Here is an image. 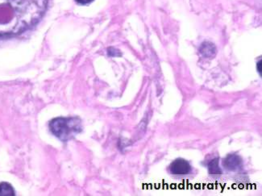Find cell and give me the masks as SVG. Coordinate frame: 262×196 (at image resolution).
Listing matches in <instances>:
<instances>
[{"instance_id": "7", "label": "cell", "mask_w": 262, "mask_h": 196, "mask_svg": "<svg viewBox=\"0 0 262 196\" xmlns=\"http://www.w3.org/2000/svg\"><path fill=\"white\" fill-rule=\"evenodd\" d=\"M15 190L12 185L8 183H0V196H14Z\"/></svg>"}, {"instance_id": "1", "label": "cell", "mask_w": 262, "mask_h": 196, "mask_svg": "<svg viewBox=\"0 0 262 196\" xmlns=\"http://www.w3.org/2000/svg\"><path fill=\"white\" fill-rule=\"evenodd\" d=\"M47 0H0V37L23 33L44 15Z\"/></svg>"}, {"instance_id": "3", "label": "cell", "mask_w": 262, "mask_h": 196, "mask_svg": "<svg viewBox=\"0 0 262 196\" xmlns=\"http://www.w3.org/2000/svg\"><path fill=\"white\" fill-rule=\"evenodd\" d=\"M169 171L175 176H186L191 171V166L187 161L183 158H178L170 164Z\"/></svg>"}, {"instance_id": "6", "label": "cell", "mask_w": 262, "mask_h": 196, "mask_svg": "<svg viewBox=\"0 0 262 196\" xmlns=\"http://www.w3.org/2000/svg\"><path fill=\"white\" fill-rule=\"evenodd\" d=\"M200 52L204 57H212L214 56V54L215 53V48L214 45L211 43H208V42H205L202 45L201 49H200Z\"/></svg>"}, {"instance_id": "8", "label": "cell", "mask_w": 262, "mask_h": 196, "mask_svg": "<svg viewBox=\"0 0 262 196\" xmlns=\"http://www.w3.org/2000/svg\"><path fill=\"white\" fill-rule=\"evenodd\" d=\"M75 1L80 4H88L90 3L93 2L94 0H75Z\"/></svg>"}, {"instance_id": "2", "label": "cell", "mask_w": 262, "mask_h": 196, "mask_svg": "<svg viewBox=\"0 0 262 196\" xmlns=\"http://www.w3.org/2000/svg\"><path fill=\"white\" fill-rule=\"evenodd\" d=\"M50 129L58 139L67 142L82 132V120L78 117H57L50 121Z\"/></svg>"}, {"instance_id": "4", "label": "cell", "mask_w": 262, "mask_h": 196, "mask_svg": "<svg viewBox=\"0 0 262 196\" xmlns=\"http://www.w3.org/2000/svg\"><path fill=\"white\" fill-rule=\"evenodd\" d=\"M223 166L230 171H236L242 169L243 162L241 157L236 155H229L223 161Z\"/></svg>"}, {"instance_id": "5", "label": "cell", "mask_w": 262, "mask_h": 196, "mask_svg": "<svg viewBox=\"0 0 262 196\" xmlns=\"http://www.w3.org/2000/svg\"><path fill=\"white\" fill-rule=\"evenodd\" d=\"M208 167V171L211 176H221L222 175V170L219 166V158L213 159L207 165Z\"/></svg>"}]
</instances>
